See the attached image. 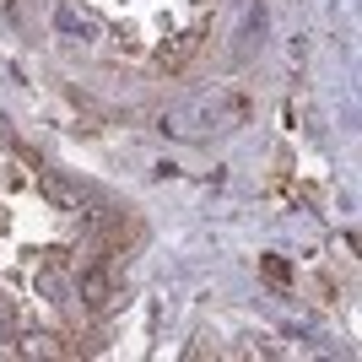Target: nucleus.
I'll return each mask as SVG.
<instances>
[{
    "instance_id": "1",
    "label": "nucleus",
    "mask_w": 362,
    "mask_h": 362,
    "mask_svg": "<svg viewBox=\"0 0 362 362\" xmlns=\"http://www.w3.org/2000/svg\"><path fill=\"white\" fill-rule=\"evenodd\" d=\"M243 108H249V103H243L238 92H200V98H189V103L168 108L163 130H168V136H184V141H200V136H211V130L238 124Z\"/></svg>"
},
{
    "instance_id": "2",
    "label": "nucleus",
    "mask_w": 362,
    "mask_h": 362,
    "mask_svg": "<svg viewBox=\"0 0 362 362\" xmlns=\"http://www.w3.org/2000/svg\"><path fill=\"white\" fill-rule=\"evenodd\" d=\"M76 298L87 303V308H108V303H114V276H108L103 265H87V271L76 276Z\"/></svg>"
},
{
    "instance_id": "3",
    "label": "nucleus",
    "mask_w": 362,
    "mask_h": 362,
    "mask_svg": "<svg viewBox=\"0 0 362 362\" xmlns=\"http://www.w3.org/2000/svg\"><path fill=\"white\" fill-rule=\"evenodd\" d=\"M38 184H44V195H49V200H60L65 211H87V206H92V200L81 195V189H76V184L54 179V173H44V168H38Z\"/></svg>"
},
{
    "instance_id": "4",
    "label": "nucleus",
    "mask_w": 362,
    "mask_h": 362,
    "mask_svg": "<svg viewBox=\"0 0 362 362\" xmlns=\"http://www.w3.org/2000/svg\"><path fill=\"white\" fill-rule=\"evenodd\" d=\"M195 44H200V33L189 28V33H179L173 44H163V54H157V60H163V65H184L189 54H195Z\"/></svg>"
},
{
    "instance_id": "5",
    "label": "nucleus",
    "mask_w": 362,
    "mask_h": 362,
    "mask_svg": "<svg viewBox=\"0 0 362 362\" xmlns=\"http://www.w3.org/2000/svg\"><path fill=\"white\" fill-rule=\"evenodd\" d=\"M0 335H16V308H11L6 292H0Z\"/></svg>"
},
{
    "instance_id": "6",
    "label": "nucleus",
    "mask_w": 362,
    "mask_h": 362,
    "mask_svg": "<svg viewBox=\"0 0 362 362\" xmlns=\"http://www.w3.org/2000/svg\"><path fill=\"white\" fill-rule=\"evenodd\" d=\"M22 351H28V357H49V351H54V346H49V335H33V341H28V346H22Z\"/></svg>"
},
{
    "instance_id": "7",
    "label": "nucleus",
    "mask_w": 362,
    "mask_h": 362,
    "mask_svg": "<svg viewBox=\"0 0 362 362\" xmlns=\"http://www.w3.org/2000/svg\"><path fill=\"white\" fill-rule=\"evenodd\" d=\"M0 146H6V151H22V146H16V130L6 124V114H0Z\"/></svg>"
},
{
    "instance_id": "8",
    "label": "nucleus",
    "mask_w": 362,
    "mask_h": 362,
    "mask_svg": "<svg viewBox=\"0 0 362 362\" xmlns=\"http://www.w3.org/2000/svg\"><path fill=\"white\" fill-rule=\"evenodd\" d=\"M54 22H60L65 33H76V28H87V22H81V16H76V11H60V16H54Z\"/></svg>"
},
{
    "instance_id": "9",
    "label": "nucleus",
    "mask_w": 362,
    "mask_h": 362,
    "mask_svg": "<svg viewBox=\"0 0 362 362\" xmlns=\"http://www.w3.org/2000/svg\"><path fill=\"white\" fill-rule=\"evenodd\" d=\"M6 6H11V0H6Z\"/></svg>"
}]
</instances>
